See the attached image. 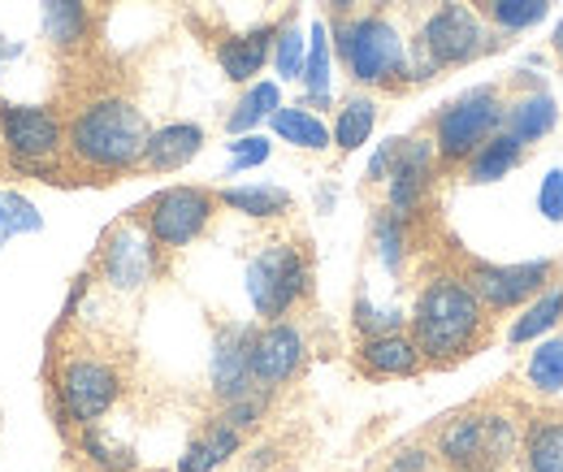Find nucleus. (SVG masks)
<instances>
[{"instance_id":"f257e3e1","label":"nucleus","mask_w":563,"mask_h":472,"mask_svg":"<svg viewBox=\"0 0 563 472\" xmlns=\"http://www.w3.org/2000/svg\"><path fill=\"white\" fill-rule=\"evenodd\" d=\"M147 118L126 96H96L66 122V152L74 169L87 174H131L143 165Z\"/></svg>"},{"instance_id":"f03ea898","label":"nucleus","mask_w":563,"mask_h":472,"mask_svg":"<svg viewBox=\"0 0 563 472\" xmlns=\"http://www.w3.org/2000/svg\"><path fill=\"white\" fill-rule=\"evenodd\" d=\"M486 334V304L464 277L438 273L429 277L412 304V338L421 347L424 364H455L473 355Z\"/></svg>"},{"instance_id":"7ed1b4c3","label":"nucleus","mask_w":563,"mask_h":472,"mask_svg":"<svg viewBox=\"0 0 563 472\" xmlns=\"http://www.w3.org/2000/svg\"><path fill=\"white\" fill-rule=\"evenodd\" d=\"M494 40L490 26L482 22V13L464 0H446L438 4L429 18L421 22V35L412 40L408 48V83H424L433 78L438 69H451V66H468L477 57L490 53Z\"/></svg>"},{"instance_id":"20e7f679","label":"nucleus","mask_w":563,"mask_h":472,"mask_svg":"<svg viewBox=\"0 0 563 472\" xmlns=\"http://www.w3.org/2000/svg\"><path fill=\"white\" fill-rule=\"evenodd\" d=\"M330 44L360 87H404L408 83V44L399 26L382 13L343 18L330 26Z\"/></svg>"},{"instance_id":"39448f33","label":"nucleus","mask_w":563,"mask_h":472,"mask_svg":"<svg viewBox=\"0 0 563 472\" xmlns=\"http://www.w3.org/2000/svg\"><path fill=\"white\" fill-rule=\"evenodd\" d=\"M520 442V425L507 411H460L438 429V460L451 472H498Z\"/></svg>"},{"instance_id":"423d86ee","label":"nucleus","mask_w":563,"mask_h":472,"mask_svg":"<svg viewBox=\"0 0 563 472\" xmlns=\"http://www.w3.org/2000/svg\"><path fill=\"white\" fill-rule=\"evenodd\" d=\"M118 399H122V373L100 355L74 351L53 373V404H57V425L62 429L100 425Z\"/></svg>"},{"instance_id":"0eeeda50","label":"nucleus","mask_w":563,"mask_h":472,"mask_svg":"<svg viewBox=\"0 0 563 472\" xmlns=\"http://www.w3.org/2000/svg\"><path fill=\"white\" fill-rule=\"evenodd\" d=\"M503 118H507V100L498 96V87H473V91L455 96L433 118L438 161L442 165H464L486 139L503 131Z\"/></svg>"},{"instance_id":"6e6552de","label":"nucleus","mask_w":563,"mask_h":472,"mask_svg":"<svg viewBox=\"0 0 563 472\" xmlns=\"http://www.w3.org/2000/svg\"><path fill=\"white\" fill-rule=\"evenodd\" d=\"M308 286H312V270L295 243H265L247 261V299L265 321H282L308 295Z\"/></svg>"},{"instance_id":"1a4fd4ad","label":"nucleus","mask_w":563,"mask_h":472,"mask_svg":"<svg viewBox=\"0 0 563 472\" xmlns=\"http://www.w3.org/2000/svg\"><path fill=\"white\" fill-rule=\"evenodd\" d=\"M212 212H217V191L209 187H165L161 196L147 200L140 221L156 248L183 252L209 230Z\"/></svg>"},{"instance_id":"9d476101","label":"nucleus","mask_w":563,"mask_h":472,"mask_svg":"<svg viewBox=\"0 0 563 472\" xmlns=\"http://www.w3.org/2000/svg\"><path fill=\"white\" fill-rule=\"evenodd\" d=\"M0 143L9 152V165L22 174L31 165L62 161L66 152V122L48 105H0Z\"/></svg>"},{"instance_id":"9b49d317","label":"nucleus","mask_w":563,"mask_h":472,"mask_svg":"<svg viewBox=\"0 0 563 472\" xmlns=\"http://www.w3.org/2000/svg\"><path fill=\"white\" fill-rule=\"evenodd\" d=\"M555 277H560V261H525V265H486V261H473L464 282L477 290V299L486 304V312H511V308H525L533 295H542Z\"/></svg>"},{"instance_id":"f8f14e48","label":"nucleus","mask_w":563,"mask_h":472,"mask_svg":"<svg viewBox=\"0 0 563 472\" xmlns=\"http://www.w3.org/2000/svg\"><path fill=\"white\" fill-rule=\"evenodd\" d=\"M100 277L113 286V290H122V295H135L143 290L147 282H152V273H156V243H152V234L143 230V221H122V226H113L109 234H104V243H100Z\"/></svg>"},{"instance_id":"ddd939ff","label":"nucleus","mask_w":563,"mask_h":472,"mask_svg":"<svg viewBox=\"0 0 563 472\" xmlns=\"http://www.w3.org/2000/svg\"><path fill=\"white\" fill-rule=\"evenodd\" d=\"M433 165H438V147L433 139H399L395 152V169L386 178V208L404 221H412L421 212L429 183H433Z\"/></svg>"},{"instance_id":"4468645a","label":"nucleus","mask_w":563,"mask_h":472,"mask_svg":"<svg viewBox=\"0 0 563 472\" xmlns=\"http://www.w3.org/2000/svg\"><path fill=\"white\" fill-rule=\"evenodd\" d=\"M303 330L290 321H269L265 330H256L252 338V382L256 391H278L286 386L299 369H303Z\"/></svg>"},{"instance_id":"2eb2a0df","label":"nucleus","mask_w":563,"mask_h":472,"mask_svg":"<svg viewBox=\"0 0 563 472\" xmlns=\"http://www.w3.org/2000/svg\"><path fill=\"white\" fill-rule=\"evenodd\" d=\"M252 338H256V326H221L212 338L209 382L221 404L256 391V382H252Z\"/></svg>"},{"instance_id":"dca6fc26","label":"nucleus","mask_w":563,"mask_h":472,"mask_svg":"<svg viewBox=\"0 0 563 472\" xmlns=\"http://www.w3.org/2000/svg\"><path fill=\"white\" fill-rule=\"evenodd\" d=\"M355 364H360V373H368V377H412V373H421L424 355L412 334L390 330V334L360 338Z\"/></svg>"},{"instance_id":"f3484780","label":"nucleus","mask_w":563,"mask_h":472,"mask_svg":"<svg viewBox=\"0 0 563 472\" xmlns=\"http://www.w3.org/2000/svg\"><path fill=\"white\" fill-rule=\"evenodd\" d=\"M200 152H205V127H196V122H169V127H161V131L147 135L140 169H147V174H174L187 161H196Z\"/></svg>"},{"instance_id":"a211bd4d","label":"nucleus","mask_w":563,"mask_h":472,"mask_svg":"<svg viewBox=\"0 0 563 472\" xmlns=\"http://www.w3.org/2000/svg\"><path fill=\"white\" fill-rule=\"evenodd\" d=\"M274 35L278 26H256L247 35H230L217 44V66L230 83H256V74L274 57Z\"/></svg>"},{"instance_id":"6ab92c4d","label":"nucleus","mask_w":563,"mask_h":472,"mask_svg":"<svg viewBox=\"0 0 563 472\" xmlns=\"http://www.w3.org/2000/svg\"><path fill=\"white\" fill-rule=\"evenodd\" d=\"M555 122H560V105H555V96L547 91V83H538L533 91H525V96H516V100L507 105L503 131H511L520 143H538V139H547L555 131Z\"/></svg>"},{"instance_id":"aec40b11","label":"nucleus","mask_w":563,"mask_h":472,"mask_svg":"<svg viewBox=\"0 0 563 472\" xmlns=\"http://www.w3.org/2000/svg\"><path fill=\"white\" fill-rule=\"evenodd\" d=\"M525 147H529V143H520L511 131H498V135H490L468 161H464V178H468L473 187H486V183L507 178V174L525 161Z\"/></svg>"},{"instance_id":"412c9836","label":"nucleus","mask_w":563,"mask_h":472,"mask_svg":"<svg viewBox=\"0 0 563 472\" xmlns=\"http://www.w3.org/2000/svg\"><path fill=\"white\" fill-rule=\"evenodd\" d=\"M40 26L53 48L70 53L91 35V9L87 0H40Z\"/></svg>"},{"instance_id":"4be33fe9","label":"nucleus","mask_w":563,"mask_h":472,"mask_svg":"<svg viewBox=\"0 0 563 472\" xmlns=\"http://www.w3.org/2000/svg\"><path fill=\"white\" fill-rule=\"evenodd\" d=\"M560 321H563V286L551 282L542 295H533V299L520 308V317H516L511 330H507V342H511V347L538 342V338H547L551 330H560Z\"/></svg>"},{"instance_id":"5701e85b","label":"nucleus","mask_w":563,"mask_h":472,"mask_svg":"<svg viewBox=\"0 0 563 472\" xmlns=\"http://www.w3.org/2000/svg\"><path fill=\"white\" fill-rule=\"evenodd\" d=\"M239 447H243V433L239 429H230L225 420H212L209 429L196 438V442H187V451H183V460H178V469L174 472H212L221 469L225 460H234L239 455Z\"/></svg>"},{"instance_id":"b1692460","label":"nucleus","mask_w":563,"mask_h":472,"mask_svg":"<svg viewBox=\"0 0 563 472\" xmlns=\"http://www.w3.org/2000/svg\"><path fill=\"white\" fill-rule=\"evenodd\" d=\"M525 472H563V420L560 416H538L525 429Z\"/></svg>"},{"instance_id":"393cba45","label":"nucleus","mask_w":563,"mask_h":472,"mask_svg":"<svg viewBox=\"0 0 563 472\" xmlns=\"http://www.w3.org/2000/svg\"><path fill=\"white\" fill-rule=\"evenodd\" d=\"M269 127H274V135L282 143H290V147H303V152H325L334 139H330V127L312 113V109H303V105H282L278 113L269 118Z\"/></svg>"},{"instance_id":"a878e982","label":"nucleus","mask_w":563,"mask_h":472,"mask_svg":"<svg viewBox=\"0 0 563 472\" xmlns=\"http://www.w3.org/2000/svg\"><path fill=\"white\" fill-rule=\"evenodd\" d=\"M373 127H377V100L373 96H347L339 105V113H334L330 139H334L339 152H360L373 135Z\"/></svg>"},{"instance_id":"bb28decb","label":"nucleus","mask_w":563,"mask_h":472,"mask_svg":"<svg viewBox=\"0 0 563 472\" xmlns=\"http://www.w3.org/2000/svg\"><path fill=\"white\" fill-rule=\"evenodd\" d=\"M217 204L243 212V217H256V221H269V217H286L290 212V191L286 187H269V183H252V187H225L217 191Z\"/></svg>"},{"instance_id":"cd10ccee","label":"nucleus","mask_w":563,"mask_h":472,"mask_svg":"<svg viewBox=\"0 0 563 472\" xmlns=\"http://www.w3.org/2000/svg\"><path fill=\"white\" fill-rule=\"evenodd\" d=\"M278 109H282L278 83H252V87L239 96L234 113L225 118V131H230V135H252V131H256L261 122H269Z\"/></svg>"},{"instance_id":"c85d7f7f","label":"nucleus","mask_w":563,"mask_h":472,"mask_svg":"<svg viewBox=\"0 0 563 472\" xmlns=\"http://www.w3.org/2000/svg\"><path fill=\"white\" fill-rule=\"evenodd\" d=\"M555 0H477V13L490 22L494 31L503 35H516V31H529L538 22H547Z\"/></svg>"},{"instance_id":"c756f323","label":"nucleus","mask_w":563,"mask_h":472,"mask_svg":"<svg viewBox=\"0 0 563 472\" xmlns=\"http://www.w3.org/2000/svg\"><path fill=\"white\" fill-rule=\"evenodd\" d=\"M525 382L538 391V395H560L563 391V334L538 338L529 364H525Z\"/></svg>"},{"instance_id":"7c9ffc66","label":"nucleus","mask_w":563,"mask_h":472,"mask_svg":"<svg viewBox=\"0 0 563 472\" xmlns=\"http://www.w3.org/2000/svg\"><path fill=\"white\" fill-rule=\"evenodd\" d=\"M78 451H82V460H87V464H96L100 472H135L140 469L135 451H131V447H122V442H113L109 433H100V425L78 429Z\"/></svg>"},{"instance_id":"2f4dec72","label":"nucleus","mask_w":563,"mask_h":472,"mask_svg":"<svg viewBox=\"0 0 563 472\" xmlns=\"http://www.w3.org/2000/svg\"><path fill=\"white\" fill-rule=\"evenodd\" d=\"M373 248H377V261L386 273H399L408 261V221L395 217L390 208H382L373 217Z\"/></svg>"},{"instance_id":"473e14b6","label":"nucleus","mask_w":563,"mask_h":472,"mask_svg":"<svg viewBox=\"0 0 563 472\" xmlns=\"http://www.w3.org/2000/svg\"><path fill=\"white\" fill-rule=\"evenodd\" d=\"M330 26L325 22H312V35H308V62H303V96H330Z\"/></svg>"},{"instance_id":"72a5a7b5","label":"nucleus","mask_w":563,"mask_h":472,"mask_svg":"<svg viewBox=\"0 0 563 472\" xmlns=\"http://www.w3.org/2000/svg\"><path fill=\"white\" fill-rule=\"evenodd\" d=\"M303 62H308V40H303V31H299L295 22L278 26V35H274V69H278V78L299 83V78H303Z\"/></svg>"},{"instance_id":"f704fd0d","label":"nucleus","mask_w":563,"mask_h":472,"mask_svg":"<svg viewBox=\"0 0 563 472\" xmlns=\"http://www.w3.org/2000/svg\"><path fill=\"white\" fill-rule=\"evenodd\" d=\"M35 230H44V217L35 212V204H26L13 191H0V248L18 234H35Z\"/></svg>"},{"instance_id":"c9c22d12","label":"nucleus","mask_w":563,"mask_h":472,"mask_svg":"<svg viewBox=\"0 0 563 472\" xmlns=\"http://www.w3.org/2000/svg\"><path fill=\"white\" fill-rule=\"evenodd\" d=\"M225 152H230V174H243V169H256V165H265L269 156H274V143L265 135H234L225 143Z\"/></svg>"},{"instance_id":"e433bc0d","label":"nucleus","mask_w":563,"mask_h":472,"mask_svg":"<svg viewBox=\"0 0 563 472\" xmlns=\"http://www.w3.org/2000/svg\"><path fill=\"white\" fill-rule=\"evenodd\" d=\"M265 404H269V391H252V395H239V399H230V404H221V416L217 420H225L230 429H256L261 425V416H265Z\"/></svg>"},{"instance_id":"4c0bfd02","label":"nucleus","mask_w":563,"mask_h":472,"mask_svg":"<svg viewBox=\"0 0 563 472\" xmlns=\"http://www.w3.org/2000/svg\"><path fill=\"white\" fill-rule=\"evenodd\" d=\"M355 317V330L368 338V334H390V330H404V312L399 308H377V304H368L364 295L355 299L352 308Z\"/></svg>"},{"instance_id":"58836bf2","label":"nucleus","mask_w":563,"mask_h":472,"mask_svg":"<svg viewBox=\"0 0 563 472\" xmlns=\"http://www.w3.org/2000/svg\"><path fill=\"white\" fill-rule=\"evenodd\" d=\"M538 212H542L551 226L563 221V169H551V174L542 178V187H538Z\"/></svg>"},{"instance_id":"ea45409f","label":"nucleus","mask_w":563,"mask_h":472,"mask_svg":"<svg viewBox=\"0 0 563 472\" xmlns=\"http://www.w3.org/2000/svg\"><path fill=\"white\" fill-rule=\"evenodd\" d=\"M395 152H399V139H386L373 156H368V183H386L390 169H395Z\"/></svg>"},{"instance_id":"a19ab883","label":"nucleus","mask_w":563,"mask_h":472,"mask_svg":"<svg viewBox=\"0 0 563 472\" xmlns=\"http://www.w3.org/2000/svg\"><path fill=\"white\" fill-rule=\"evenodd\" d=\"M429 469H433V455L421 451V447L399 451V455H395V464H390V472H429Z\"/></svg>"},{"instance_id":"79ce46f5","label":"nucleus","mask_w":563,"mask_h":472,"mask_svg":"<svg viewBox=\"0 0 563 472\" xmlns=\"http://www.w3.org/2000/svg\"><path fill=\"white\" fill-rule=\"evenodd\" d=\"M13 57H22V44H13V40L0 35V69H4V62H13Z\"/></svg>"},{"instance_id":"37998d69","label":"nucleus","mask_w":563,"mask_h":472,"mask_svg":"<svg viewBox=\"0 0 563 472\" xmlns=\"http://www.w3.org/2000/svg\"><path fill=\"white\" fill-rule=\"evenodd\" d=\"M325 4H330L334 13H352V9L360 4V0H325Z\"/></svg>"},{"instance_id":"c03bdc74","label":"nucleus","mask_w":563,"mask_h":472,"mask_svg":"<svg viewBox=\"0 0 563 472\" xmlns=\"http://www.w3.org/2000/svg\"><path fill=\"white\" fill-rule=\"evenodd\" d=\"M555 48H560V57H563V22L555 26Z\"/></svg>"}]
</instances>
